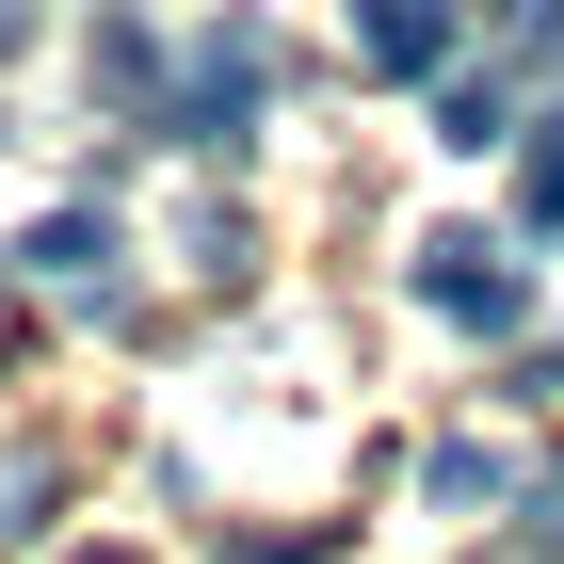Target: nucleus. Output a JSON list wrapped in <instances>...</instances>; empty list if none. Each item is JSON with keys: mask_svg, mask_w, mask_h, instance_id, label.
I'll return each instance as SVG.
<instances>
[{"mask_svg": "<svg viewBox=\"0 0 564 564\" xmlns=\"http://www.w3.org/2000/svg\"><path fill=\"white\" fill-rule=\"evenodd\" d=\"M259 113H274V33H259V17H210L194 65L162 82V130H177V145H242Z\"/></svg>", "mask_w": 564, "mask_h": 564, "instance_id": "nucleus-1", "label": "nucleus"}, {"mask_svg": "<svg viewBox=\"0 0 564 564\" xmlns=\"http://www.w3.org/2000/svg\"><path fill=\"white\" fill-rule=\"evenodd\" d=\"M420 306L468 323V339H517V323H532V259L484 242V226H420Z\"/></svg>", "mask_w": 564, "mask_h": 564, "instance_id": "nucleus-2", "label": "nucleus"}, {"mask_svg": "<svg viewBox=\"0 0 564 564\" xmlns=\"http://www.w3.org/2000/svg\"><path fill=\"white\" fill-rule=\"evenodd\" d=\"M468 0H355V82H435Z\"/></svg>", "mask_w": 564, "mask_h": 564, "instance_id": "nucleus-3", "label": "nucleus"}, {"mask_svg": "<svg viewBox=\"0 0 564 564\" xmlns=\"http://www.w3.org/2000/svg\"><path fill=\"white\" fill-rule=\"evenodd\" d=\"M435 145H452V162H500V145H517V65H468V82H435Z\"/></svg>", "mask_w": 564, "mask_h": 564, "instance_id": "nucleus-4", "label": "nucleus"}, {"mask_svg": "<svg viewBox=\"0 0 564 564\" xmlns=\"http://www.w3.org/2000/svg\"><path fill=\"white\" fill-rule=\"evenodd\" d=\"M82 97H113L130 130H162V48H145L130 17H97V48H82Z\"/></svg>", "mask_w": 564, "mask_h": 564, "instance_id": "nucleus-5", "label": "nucleus"}, {"mask_svg": "<svg viewBox=\"0 0 564 564\" xmlns=\"http://www.w3.org/2000/svg\"><path fill=\"white\" fill-rule=\"evenodd\" d=\"M17 259H33L48 291H113V210H48L33 242H17Z\"/></svg>", "mask_w": 564, "mask_h": 564, "instance_id": "nucleus-6", "label": "nucleus"}, {"mask_svg": "<svg viewBox=\"0 0 564 564\" xmlns=\"http://www.w3.org/2000/svg\"><path fill=\"white\" fill-rule=\"evenodd\" d=\"M517 210H532V226H564V113L517 145Z\"/></svg>", "mask_w": 564, "mask_h": 564, "instance_id": "nucleus-7", "label": "nucleus"}, {"mask_svg": "<svg viewBox=\"0 0 564 564\" xmlns=\"http://www.w3.org/2000/svg\"><path fill=\"white\" fill-rule=\"evenodd\" d=\"M435 500H517V468H500V452H468V435H452V452H435Z\"/></svg>", "mask_w": 564, "mask_h": 564, "instance_id": "nucleus-8", "label": "nucleus"}, {"mask_svg": "<svg viewBox=\"0 0 564 564\" xmlns=\"http://www.w3.org/2000/svg\"><path fill=\"white\" fill-rule=\"evenodd\" d=\"M48 532V468H0V549H33Z\"/></svg>", "mask_w": 564, "mask_h": 564, "instance_id": "nucleus-9", "label": "nucleus"}, {"mask_svg": "<svg viewBox=\"0 0 564 564\" xmlns=\"http://www.w3.org/2000/svg\"><path fill=\"white\" fill-rule=\"evenodd\" d=\"M17 48H33V0H0V65H17Z\"/></svg>", "mask_w": 564, "mask_h": 564, "instance_id": "nucleus-10", "label": "nucleus"}, {"mask_svg": "<svg viewBox=\"0 0 564 564\" xmlns=\"http://www.w3.org/2000/svg\"><path fill=\"white\" fill-rule=\"evenodd\" d=\"M97 564H130V549H97Z\"/></svg>", "mask_w": 564, "mask_h": 564, "instance_id": "nucleus-11", "label": "nucleus"}]
</instances>
